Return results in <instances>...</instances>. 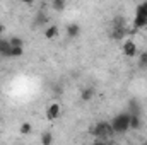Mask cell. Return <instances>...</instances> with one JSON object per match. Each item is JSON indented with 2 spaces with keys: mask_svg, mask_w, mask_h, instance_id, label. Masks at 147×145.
Masks as SVG:
<instances>
[{
  "mask_svg": "<svg viewBox=\"0 0 147 145\" xmlns=\"http://www.w3.org/2000/svg\"><path fill=\"white\" fill-rule=\"evenodd\" d=\"M142 116L139 114H130V130H140L142 128Z\"/></svg>",
  "mask_w": 147,
  "mask_h": 145,
  "instance_id": "9",
  "label": "cell"
},
{
  "mask_svg": "<svg viewBox=\"0 0 147 145\" xmlns=\"http://www.w3.org/2000/svg\"><path fill=\"white\" fill-rule=\"evenodd\" d=\"M60 114H62V106H60V103H51V104L46 108V119H50V121H55L57 118H60Z\"/></svg>",
  "mask_w": 147,
  "mask_h": 145,
  "instance_id": "6",
  "label": "cell"
},
{
  "mask_svg": "<svg viewBox=\"0 0 147 145\" xmlns=\"http://www.w3.org/2000/svg\"><path fill=\"white\" fill-rule=\"evenodd\" d=\"M10 50H12V46H10L9 39H3L2 48H0V56H3V58H10Z\"/></svg>",
  "mask_w": 147,
  "mask_h": 145,
  "instance_id": "13",
  "label": "cell"
},
{
  "mask_svg": "<svg viewBox=\"0 0 147 145\" xmlns=\"http://www.w3.org/2000/svg\"><path fill=\"white\" fill-rule=\"evenodd\" d=\"M144 145H147V142H146V144H144Z\"/></svg>",
  "mask_w": 147,
  "mask_h": 145,
  "instance_id": "26",
  "label": "cell"
},
{
  "mask_svg": "<svg viewBox=\"0 0 147 145\" xmlns=\"http://www.w3.org/2000/svg\"><path fill=\"white\" fill-rule=\"evenodd\" d=\"M147 26V2H142L135 9V19H134V29H142Z\"/></svg>",
  "mask_w": 147,
  "mask_h": 145,
  "instance_id": "4",
  "label": "cell"
},
{
  "mask_svg": "<svg viewBox=\"0 0 147 145\" xmlns=\"http://www.w3.org/2000/svg\"><path fill=\"white\" fill-rule=\"evenodd\" d=\"M96 145H105V142H99V144H96Z\"/></svg>",
  "mask_w": 147,
  "mask_h": 145,
  "instance_id": "23",
  "label": "cell"
},
{
  "mask_svg": "<svg viewBox=\"0 0 147 145\" xmlns=\"http://www.w3.org/2000/svg\"><path fill=\"white\" fill-rule=\"evenodd\" d=\"M9 43H10L12 48H22V43H24V41H22L21 38H17V36H12L10 39H9Z\"/></svg>",
  "mask_w": 147,
  "mask_h": 145,
  "instance_id": "17",
  "label": "cell"
},
{
  "mask_svg": "<svg viewBox=\"0 0 147 145\" xmlns=\"http://www.w3.org/2000/svg\"><path fill=\"white\" fill-rule=\"evenodd\" d=\"M48 22H50V17H48V14L45 10H39L36 15H34V26L36 28H45Z\"/></svg>",
  "mask_w": 147,
  "mask_h": 145,
  "instance_id": "7",
  "label": "cell"
},
{
  "mask_svg": "<svg viewBox=\"0 0 147 145\" xmlns=\"http://www.w3.org/2000/svg\"><path fill=\"white\" fill-rule=\"evenodd\" d=\"M146 31H147V26H146Z\"/></svg>",
  "mask_w": 147,
  "mask_h": 145,
  "instance_id": "25",
  "label": "cell"
},
{
  "mask_svg": "<svg viewBox=\"0 0 147 145\" xmlns=\"http://www.w3.org/2000/svg\"><path fill=\"white\" fill-rule=\"evenodd\" d=\"M31 132H33V125L29 121H22L21 126H19V133L21 135H29Z\"/></svg>",
  "mask_w": 147,
  "mask_h": 145,
  "instance_id": "14",
  "label": "cell"
},
{
  "mask_svg": "<svg viewBox=\"0 0 147 145\" xmlns=\"http://www.w3.org/2000/svg\"><path fill=\"white\" fill-rule=\"evenodd\" d=\"M58 33H60L58 26H57V24H50V26H46V29H45V38H46V39H53V38L58 36Z\"/></svg>",
  "mask_w": 147,
  "mask_h": 145,
  "instance_id": "8",
  "label": "cell"
},
{
  "mask_svg": "<svg viewBox=\"0 0 147 145\" xmlns=\"http://www.w3.org/2000/svg\"><path fill=\"white\" fill-rule=\"evenodd\" d=\"M65 5H67L65 0H53V2H51V9L57 10V12H62V10L65 9Z\"/></svg>",
  "mask_w": 147,
  "mask_h": 145,
  "instance_id": "15",
  "label": "cell"
},
{
  "mask_svg": "<svg viewBox=\"0 0 147 145\" xmlns=\"http://www.w3.org/2000/svg\"><path fill=\"white\" fill-rule=\"evenodd\" d=\"M121 50H123V55H125V56H128V58L139 56L137 44H135L132 39H127V41H123V46H121Z\"/></svg>",
  "mask_w": 147,
  "mask_h": 145,
  "instance_id": "5",
  "label": "cell"
},
{
  "mask_svg": "<svg viewBox=\"0 0 147 145\" xmlns=\"http://www.w3.org/2000/svg\"><path fill=\"white\" fill-rule=\"evenodd\" d=\"M89 133H91L92 137H96L99 142H108L111 137L115 135L110 121H98V123H94V125L89 128Z\"/></svg>",
  "mask_w": 147,
  "mask_h": 145,
  "instance_id": "1",
  "label": "cell"
},
{
  "mask_svg": "<svg viewBox=\"0 0 147 145\" xmlns=\"http://www.w3.org/2000/svg\"><path fill=\"white\" fill-rule=\"evenodd\" d=\"M92 97H94V89H92V87H86V89H82V92H80V101L87 103V101H91Z\"/></svg>",
  "mask_w": 147,
  "mask_h": 145,
  "instance_id": "12",
  "label": "cell"
},
{
  "mask_svg": "<svg viewBox=\"0 0 147 145\" xmlns=\"http://www.w3.org/2000/svg\"><path fill=\"white\" fill-rule=\"evenodd\" d=\"M80 34V26L77 24V22H70L69 26H67V36L69 38H77Z\"/></svg>",
  "mask_w": 147,
  "mask_h": 145,
  "instance_id": "11",
  "label": "cell"
},
{
  "mask_svg": "<svg viewBox=\"0 0 147 145\" xmlns=\"http://www.w3.org/2000/svg\"><path fill=\"white\" fill-rule=\"evenodd\" d=\"M3 31H5V26H3V24H0V36H2V33H3Z\"/></svg>",
  "mask_w": 147,
  "mask_h": 145,
  "instance_id": "20",
  "label": "cell"
},
{
  "mask_svg": "<svg viewBox=\"0 0 147 145\" xmlns=\"http://www.w3.org/2000/svg\"><path fill=\"white\" fill-rule=\"evenodd\" d=\"M22 53H24L22 48H12L10 50V58H19V56H22Z\"/></svg>",
  "mask_w": 147,
  "mask_h": 145,
  "instance_id": "19",
  "label": "cell"
},
{
  "mask_svg": "<svg viewBox=\"0 0 147 145\" xmlns=\"http://www.w3.org/2000/svg\"><path fill=\"white\" fill-rule=\"evenodd\" d=\"M105 145H115L113 142H105Z\"/></svg>",
  "mask_w": 147,
  "mask_h": 145,
  "instance_id": "21",
  "label": "cell"
},
{
  "mask_svg": "<svg viewBox=\"0 0 147 145\" xmlns=\"http://www.w3.org/2000/svg\"><path fill=\"white\" fill-rule=\"evenodd\" d=\"M127 34H128V28H127V21H125V17H121V15L115 17L113 22H111V33H110L111 39H115V41H121Z\"/></svg>",
  "mask_w": 147,
  "mask_h": 145,
  "instance_id": "2",
  "label": "cell"
},
{
  "mask_svg": "<svg viewBox=\"0 0 147 145\" xmlns=\"http://www.w3.org/2000/svg\"><path fill=\"white\" fill-rule=\"evenodd\" d=\"M139 67L140 68H147V51H142L139 55Z\"/></svg>",
  "mask_w": 147,
  "mask_h": 145,
  "instance_id": "18",
  "label": "cell"
},
{
  "mask_svg": "<svg viewBox=\"0 0 147 145\" xmlns=\"http://www.w3.org/2000/svg\"><path fill=\"white\" fill-rule=\"evenodd\" d=\"M53 144V135L50 132L41 133V145H51Z\"/></svg>",
  "mask_w": 147,
  "mask_h": 145,
  "instance_id": "16",
  "label": "cell"
},
{
  "mask_svg": "<svg viewBox=\"0 0 147 145\" xmlns=\"http://www.w3.org/2000/svg\"><path fill=\"white\" fill-rule=\"evenodd\" d=\"M2 43H3V39H2V38H0V48H2Z\"/></svg>",
  "mask_w": 147,
  "mask_h": 145,
  "instance_id": "22",
  "label": "cell"
},
{
  "mask_svg": "<svg viewBox=\"0 0 147 145\" xmlns=\"http://www.w3.org/2000/svg\"><path fill=\"white\" fill-rule=\"evenodd\" d=\"M128 113L130 114H142V108H140V104H139V101L137 99H130L128 101Z\"/></svg>",
  "mask_w": 147,
  "mask_h": 145,
  "instance_id": "10",
  "label": "cell"
},
{
  "mask_svg": "<svg viewBox=\"0 0 147 145\" xmlns=\"http://www.w3.org/2000/svg\"><path fill=\"white\" fill-rule=\"evenodd\" d=\"M0 123H2V114H0Z\"/></svg>",
  "mask_w": 147,
  "mask_h": 145,
  "instance_id": "24",
  "label": "cell"
},
{
  "mask_svg": "<svg viewBox=\"0 0 147 145\" xmlns=\"http://www.w3.org/2000/svg\"><path fill=\"white\" fill-rule=\"evenodd\" d=\"M110 123H111V128H113L115 133H127L130 130V113L123 111V113L116 114Z\"/></svg>",
  "mask_w": 147,
  "mask_h": 145,
  "instance_id": "3",
  "label": "cell"
}]
</instances>
